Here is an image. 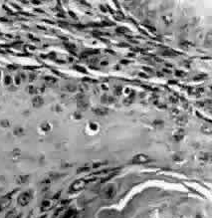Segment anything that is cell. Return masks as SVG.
Wrapping results in <instances>:
<instances>
[{"mask_svg":"<svg viewBox=\"0 0 212 218\" xmlns=\"http://www.w3.org/2000/svg\"><path fill=\"white\" fill-rule=\"evenodd\" d=\"M31 199H32L31 192L26 191V192H24V193H22L19 196V197H18V203H19L20 205H22V206H26L28 203L31 201Z\"/></svg>","mask_w":212,"mask_h":218,"instance_id":"1","label":"cell"},{"mask_svg":"<svg viewBox=\"0 0 212 218\" xmlns=\"http://www.w3.org/2000/svg\"><path fill=\"white\" fill-rule=\"evenodd\" d=\"M11 202V195H5L0 198V212L9 206Z\"/></svg>","mask_w":212,"mask_h":218,"instance_id":"2","label":"cell"},{"mask_svg":"<svg viewBox=\"0 0 212 218\" xmlns=\"http://www.w3.org/2000/svg\"><path fill=\"white\" fill-rule=\"evenodd\" d=\"M6 218H20V215H18L16 211H10L6 215Z\"/></svg>","mask_w":212,"mask_h":218,"instance_id":"3","label":"cell"},{"mask_svg":"<svg viewBox=\"0 0 212 218\" xmlns=\"http://www.w3.org/2000/svg\"><path fill=\"white\" fill-rule=\"evenodd\" d=\"M43 104V101H42V99L41 98H35L34 99V101H33V105L35 107H39V106H41Z\"/></svg>","mask_w":212,"mask_h":218,"instance_id":"4","label":"cell"},{"mask_svg":"<svg viewBox=\"0 0 212 218\" xmlns=\"http://www.w3.org/2000/svg\"><path fill=\"white\" fill-rule=\"evenodd\" d=\"M136 159H138L139 162H146V160L149 159V158H147L146 156H145V155H138V156H135V160H136Z\"/></svg>","mask_w":212,"mask_h":218,"instance_id":"5","label":"cell"}]
</instances>
